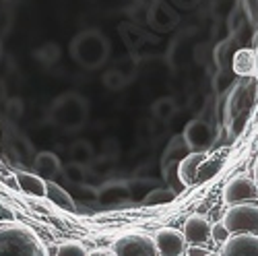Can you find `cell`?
Instances as JSON below:
<instances>
[{"instance_id":"obj_1","label":"cell","mask_w":258,"mask_h":256,"mask_svg":"<svg viewBox=\"0 0 258 256\" xmlns=\"http://www.w3.org/2000/svg\"><path fill=\"white\" fill-rule=\"evenodd\" d=\"M0 256H50V252L29 225L9 221L0 225Z\"/></svg>"},{"instance_id":"obj_2","label":"cell","mask_w":258,"mask_h":256,"mask_svg":"<svg viewBox=\"0 0 258 256\" xmlns=\"http://www.w3.org/2000/svg\"><path fill=\"white\" fill-rule=\"evenodd\" d=\"M229 233H254L258 236V205H233L223 215Z\"/></svg>"},{"instance_id":"obj_3","label":"cell","mask_w":258,"mask_h":256,"mask_svg":"<svg viewBox=\"0 0 258 256\" xmlns=\"http://www.w3.org/2000/svg\"><path fill=\"white\" fill-rule=\"evenodd\" d=\"M114 256H161L155 240L145 233H126L114 242Z\"/></svg>"},{"instance_id":"obj_4","label":"cell","mask_w":258,"mask_h":256,"mask_svg":"<svg viewBox=\"0 0 258 256\" xmlns=\"http://www.w3.org/2000/svg\"><path fill=\"white\" fill-rule=\"evenodd\" d=\"M256 195H258V192H256L254 180L250 176L240 174V176H233L225 184V188H223V203L229 205V207H233V205H240L244 201L254 199Z\"/></svg>"},{"instance_id":"obj_5","label":"cell","mask_w":258,"mask_h":256,"mask_svg":"<svg viewBox=\"0 0 258 256\" xmlns=\"http://www.w3.org/2000/svg\"><path fill=\"white\" fill-rule=\"evenodd\" d=\"M153 240L161 256H182L186 252V238L178 229H171V227L159 229Z\"/></svg>"},{"instance_id":"obj_6","label":"cell","mask_w":258,"mask_h":256,"mask_svg":"<svg viewBox=\"0 0 258 256\" xmlns=\"http://www.w3.org/2000/svg\"><path fill=\"white\" fill-rule=\"evenodd\" d=\"M221 256H258V236L254 233H231L223 244Z\"/></svg>"},{"instance_id":"obj_7","label":"cell","mask_w":258,"mask_h":256,"mask_svg":"<svg viewBox=\"0 0 258 256\" xmlns=\"http://www.w3.org/2000/svg\"><path fill=\"white\" fill-rule=\"evenodd\" d=\"M184 238L192 246H203L211 240V225L205 217L201 215H192L184 223Z\"/></svg>"},{"instance_id":"obj_8","label":"cell","mask_w":258,"mask_h":256,"mask_svg":"<svg viewBox=\"0 0 258 256\" xmlns=\"http://www.w3.org/2000/svg\"><path fill=\"white\" fill-rule=\"evenodd\" d=\"M205 161V153L203 151H195L182 159L180 167H178V176H180V182L184 186H192L197 184V172H199V165Z\"/></svg>"},{"instance_id":"obj_9","label":"cell","mask_w":258,"mask_h":256,"mask_svg":"<svg viewBox=\"0 0 258 256\" xmlns=\"http://www.w3.org/2000/svg\"><path fill=\"white\" fill-rule=\"evenodd\" d=\"M184 137H186L188 145L195 149V151H203V153H205V149L211 145L209 128H207V124H203V122H192V124L186 128Z\"/></svg>"},{"instance_id":"obj_10","label":"cell","mask_w":258,"mask_h":256,"mask_svg":"<svg viewBox=\"0 0 258 256\" xmlns=\"http://www.w3.org/2000/svg\"><path fill=\"white\" fill-rule=\"evenodd\" d=\"M15 180H17V188L27 192V195L46 197V180L44 178H39L35 174H29V172H19V174H15Z\"/></svg>"},{"instance_id":"obj_11","label":"cell","mask_w":258,"mask_h":256,"mask_svg":"<svg viewBox=\"0 0 258 256\" xmlns=\"http://www.w3.org/2000/svg\"><path fill=\"white\" fill-rule=\"evenodd\" d=\"M46 197H48L56 207H60V209H67V211H73V209H75L73 197H71L62 186H58L56 182H46Z\"/></svg>"},{"instance_id":"obj_12","label":"cell","mask_w":258,"mask_h":256,"mask_svg":"<svg viewBox=\"0 0 258 256\" xmlns=\"http://www.w3.org/2000/svg\"><path fill=\"white\" fill-rule=\"evenodd\" d=\"M233 71L240 77H250L254 75V52L244 48L233 54Z\"/></svg>"},{"instance_id":"obj_13","label":"cell","mask_w":258,"mask_h":256,"mask_svg":"<svg viewBox=\"0 0 258 256\" xmlns=\"http://www.w3.org/2000/svg\"><path fill=\"white\" fill-rule=\"evenodd\" d=\"M221 165H223V159L219 157V155H215V157H211V159H207L205 157V161L199 165V172H197V182H209L211 178H215L219 174V169H221Z\"/></svg>"},{"instance_id":"obj_14","label":"cell","mask_w":258,"mask_h":256,"mask_svg":"<svg viewBox=\"0 0 258 256\" xmlns=\"http://www.w3.org/2000/svg\"><path fill=\"white\" fill-rule=\"evenodd\" d=\"M35 165L39 169V174L44 176H56V172L60 169V163H58V157L54 153H39L37 159H35Z\"/></svg>"},{"instance_id":"obj_15","label":"cell","mask_w":258,"mask_h":256,"mask_svg":"<svg viewBox=\"0 0 258 256\" xmlns=\"http://www.w3.org/2000/svg\"><path fill=\"white\" fill-rule=\"evenodd\" d=\"M176 199V192L174 190H169V188H161V190H153V192H149V195L145 197L143 205L145 207H153V205H167Z\"/></svg>"},{"instance_id":"obj_16","label":"cell","mask_w":258,"mask_h":256,"mask_svg":"<svg viewBox=\"0 0 258 256\" xmlns=\"http://www.w3.org/2000/svg\"><path fill=\"white\" fill-rule=\"evenodd\" d=\"M56 256H89V252L81 242H62L56 248Z\"/></svg>"},{"instance_id":"obj_17","label":"cell","mask_w":258,"mask_h":256,"mask_svg":"<svg viewBox=\"0 0 258 256\" xmlns=\"http://www.w3.org/2000/svg\"><path fill=\"white\" fill-rule=\"evenodd\" d=\"M229 229L223 225V221H219V223H215V225H211V238L217 242V244H225L227 240H229Z\"/></svg>"},{"instance_id":"obj_18","label":"cell","mask_w":258,"mask_h":256,"mask_svg":"<svg viewBox=\"0 0 258 256\" xmlns=\"http://www.w3.org/2000/svg\"><path fill=\"white\" fill-rule=\"evenodd\" d=\"M0 219H3L5 223L15 221V213H13L11 209H7V207H0Z\"/></svg>"},{"instance_id":"obj_19","label":"cell","mask_w":258,"mask_h":256,"mask_svg":"<svg viewBox=\"0 0 258 256\" xmlns=\"http://www.w3.org/2000/svg\"><path fill=\"white\" fill-rule=\"evenodd\" d=\"M205 254H207V250L203 246H190L188 248V256H205Z\"/></svg>"},{"instance_id":"obj_20","label":"cell","mask_w":258,"mask_h":256,"mask_svg":"<svg viewBox=\"0 0 258 256\" xmlns=\"http://www.w3.org/2000/svg\"><path fill=\"white\" fill-rule=\"evenodd\" d=\"M254 184H256V192H258V157H256V161H254Z\"/></svg>"},{"instance_id":"obj_21","label":"cell","mask_w":258,"mask_h":256,"mask_svg":"<svg viewBox=\"0 0 258 256\" xmlns=\"http://www.w3.org/2000/svg\"><path fill=\"white\" fill-rule=\"evenodd\" d=\"M254 73L258 75V52L254 54Z\"/></svg>"},{"instance_id":"obj_22","label":"cell","mask_w":258,"mask_h":256,"mask_svg":"<svg viewBox=\"0 0 258 256\" xmlns=\"http://www.w3.org/2000/svg\"><path fill=\"white\" fill-rule=\"evenodd\" d=\"M205 256H221V254H217V252H207Z\"/></svg>"},{"instance_id":"obj_23","label":"cell","mask_w":258,"mask_h":256,"mask_svg":"<svg viewBox=\"0 0 258 256\" xmlns=\"http://www.w3.org/2000/svg\"><path fill=\"white\" fill-rule=\"evenodd\" d=\"M95 256H107V254H95Z\"/></svg>"}]
</instances>
